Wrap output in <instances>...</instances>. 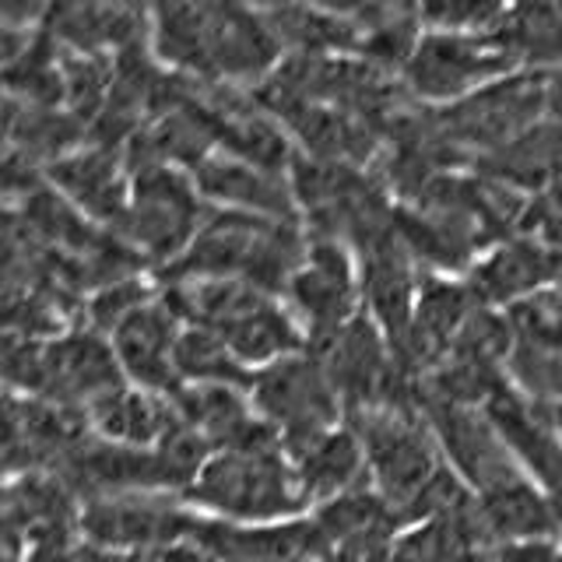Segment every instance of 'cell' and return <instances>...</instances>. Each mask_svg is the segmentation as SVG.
<instances>
[{"mask_svg":"<svg viewBox=\"0 0 562 562\" xmlns=\"http://www.w3.org/2000/svg\"><path fill=\"white\" fill-rule=\"evenodd\" d=\"M345 426L359 436V443L366 450L369 479H373L376 492L397 514L447 464L422 404L362 408L345 415Z\"/></svg>","mask_w":562,"mask_h":562,"instance_id":"obj_2","label":"cell"},{"mask_svg":"<svg viewBox=\"0 0 562 562\" xmlns=\"http://www.w3.org/2000/svg\"><path fill=\"white\" fill-rule=\"evenodd\" d=\"M479 514L492 549L514 541H562L555 509L531 479H520L506 488L488 492V496H479Z\"/></svg>","mask_w":562,"mask_h":562,"instance_id":"obj_17","label":"cell"},{"mask_svg":"<svg viewBox=\"0 0 562 562\" xmlns=\"http://www.w3.org/2000/svg\"><path fill=\"white\" fill-rule=\"evenodd\" d=\"M492 35L520 67H531L538 75H549L555 64H562V8H506Z\"/></svg>","mask_w":562,"mask_h":562,"instance_id":"obj_18","label":"cell"},{"mask_svg":"<svg viewBox=\"0 0 562 562\" xmlns=\"http://www.w3.org/2000/svg\"><path fill=\"white\" fill-rule=\"evenodd\" d=\"M183 499L228 524H281L303 517L306 499L285 447L222 450L201 468Z\"/></svg>","mask_w":562,"mask_h":562,"instance_id":"obj_1","label":"cell"},{"mask_svg":"<svg viewBox=\"0 0 562 562\" xmlns=\"http://www.w3.org/2000/svg\"><path fill=\"white\" fill-rule=\"evenodd\" d=\"M176 492H120L81 503L78 531L105 552H162L193 535L201 514Z\"/></svg>","mask_w":562,"mask_h":562,"instance_id":"obj_6","label":"cell"},{"mask_svg":"<svg viewBox=\"0 0 562 562\" xmlns=\"http://www.w3.org/2000/svg\"><path fill=\"white\" fill-rule=\"evenodd\" d=\"M506 313L509 330H514L517 345H531V348H549L562 351V299L559 285L544 289L531 299H520Z\"/></svg>","mask_w":562,"mask_h":562,"instance_id":"obj_21","label":"cell"},{"mask_svg":"<svg viewBox=\"0 0 562 562\" xmlns=\"http://www.w3.org/2000/svg\"><path fill=\"white\" fill-rule=\"evenodd\" d=\"M88 422H92V432L110 443L151 450L180 426V412L172 397L123 383L120 391L99 397L88 408Z\"/></svg>","mask_w":562,"mask_h":562,"instance_id":"obj_15","label":"cell"},{"mask_svg":"<svg viewBox=\"0 0 562 562\" xmlns=\"http://www.w3.org/2000/svg\"><path fill=\"white\" fill-rule=\"evenodd\" d=\"M418 401L439 439V450H443L447 464L461 474V482L474 496H488V492L527 479V471L520 468L514 450L499 436L496 422L482 408H461V404H443L429 397Z\"/></svg>","mask_w":562,"mask_h":562,"instance_id":"obj_7","label":"cell"},{"mask_svg":"<svg viewBox=\"0 0 562 562\" xmlns=\"http://www.w3.org/2000/svg\"><path fill=\"white\" fill-rule=\"evenodd\" d=\"M544 120L562 131V67L544 75Z\"/></svg>","mask_w":562,"mask_h":562,"instance_id":"obj_23","label":"cell"},{"mask_svg":"<svg viewBox=\"0 0 562 562\" xmlns=\"http://www.w3.org/2000/svg\"><path fill=\"white\" fill-rule=\"evenodd\" d=\"M162 295V289L158 285H148L145 278H127V281H116V285L102 289L95 295H88L85 303V327L95 330V334H110L127 321V316H134L137 310H145L148 303H155V299Z\"/></svg>","mask_w":562,"mask_h":562,"instance_id":"obj_22","label":"cell"},{"mask_svg":"<svg viewBox=\"0 0 562 562\" xmlns=\"http://www.w3.org/2000/svg\"><path fill=\"white\" fill-rule=\"evenodd\" d=\"M295 464V479L303 488L306 506H324L330 499L345 496V492L369 485V464H366V450L359 443V436L348 426L327 432L321 443H313Z\"/></svg>","mask_w":562,"mask_h":562,"instance_id":"obj_16","label":"cell"},{"mask_svg":"<svg viewBox=\"0 0 562 562\" xmlns=\"http://www.w3.org/2000/svg\"><path fill=\"white\" fill-rule=\"evenodd\" d=\"M474 562H488V555H485V552H482V555H479V559H474Z\"/></svg>","mask_w":562,"mask_h":562,"instance_id":"obj_24","label":"cell"},{"mask_svg":"<svg viewBox=\"0 0 562 562\" xmlns=\"http://www.w3.org/2000/svg\"><path fill=\"white\" fill-rule=\"evenodd\" d=\"M559 562H562V559H559Z\"/></svg>","mask_w":562,"mask_h":562,"instance_id":"obj_25","label":"cell"},{"mask_svg":"<svg viewBox=\"0 0 562 562\" xmlns=\"http://www.w3.org/2000/svg\"><path fill=\"white\" fill-rule=\"evenodd\" d=\"M46 183L110 233L131 207V172L127 155L120 148L85 145L75 155L53 162L46 169Z\"/></svg>","mask_w":562,"mask_h":562,"instance_id":"obj_11","label":"cell"},{"mask_svg":"<svg viewBox=\"0 0 562 562\" xmlns=\"http://www.w3.org/2000/svg\"><path fill=\"white\" fill-rule=\"evenodd\" d=\"M190 176L211 207L246 211V215H260V218H274V222H303L289 176H281V172L257 169V166L243 162V158L218 148Z\"/></svg>","mask_w":562,"mask_h":562,"instance_id":"obj_12","label":"cell"},{"mask_svg":"<svg viewBox=\"0 0 562 562\" xmlns=\"http://www.w3.org/2000/svg\"><path fill=\"white\" fill-rule=\"evenodd\" d=\"M176 376L187 386H239L250 391L254 386V369H246L228 345L215 330L204 327H183L180 341H176Z\"/></svg>","mask_w":562,"mask_h":562,"instance_id":"obj_19","label":"cell"},{"mask_svg":"<svg viewBox=\"0 0 562 562\" xmlns=\"http://www.w3.org/2000/svg\"><path fill=\"white\" fill-rule=\"evenodd\" d=\"M211 204L193 176L172 166H145L131 172V207L113 233L151 263V274L187 254L201 233Z\"/></svg>","mask_w":562,"mask_h":562,"instance_id":"obj_3","label":"cell"},{"mask_svg":"<svg viewBox=\"0 0 562 562\" xmlns=\"http://www.w3.org/2000/svg\"><path fill=\"white\" fill-rule=\"evenodd\" d=\"M180 316H176L166 299L158 295L155 303H148L145 310H137L134 316H127L113 334V351L123 366V376L127 383H137L140 391L151 394H176L180 391V376H176V341H180Z\"/></svg>","mask_w":562,"mask_h":562,"instance_id":"obj_13","label":"cell"},{"mask_svg":"<svg viewBox=\"0 0 562 562\" xmlns=\"http://www.w3.org/2000/svg\"><path fill=\"white\" fill-rule=\"evenodd\" d=\"M356 257H359V281H362V310L373 316V324L383 330L386 345L394 348L412 330L422 268L408 246H404V239L397 236V228L383 233Z\"/></svg>","mask_w":562,"mask_h":562,"instance_id":"obj_9","label":"cell"},{"mask_svg":"<svg viewBox=\"0 0 562 562\" xmlns=\"http://www.w3.org/2000/svg\"><path fill=\"white\" fill-rule=\"evenodd\" d=\"M517 67L492 32H426L404 70V88L422 105H453L509 78Z\"/></svg>","mask_w":562,"mask_h":562,"instance_id":"obj_5","label":"cell"},{"mask_svg":"<svg viewBox=\"0 0 562 562\" xmlns=\"http://www.w3.org/2000/svg\"><path fill=\"white\" fill-rule=\"evenodd\" d=\"M474 295L488 310H509L520 299H531L562 281V250L544 246L535 236H509L479 257V263L464 274Z\"/></svg>","mask_w":562,"mask_h":562,"instance_id":"obj_10","label":"cell"},{"mask_svg":"<svg viewBox=\"0 0 562 562\" xmlns=\"http://www.w3.org/2000/svg\"><path fill=\"white\" fill-rule=\"evenodd\" d=\"M285 306L303 324L310 341L338 334L348 321L362 313V281L359 260L334 239L310 236V257L285 289Z\"/></svg>","mask_w":562,"mask_h":562,"instance_id":"obj_8","label":"cell"},{"mask_svg":"<svg viewBox=\"0 0 562 562\" xmlns=\"http://www.w3.org/2000/svg\"><path fill=\"white\" fill-rule=\"evenodd\" d=\"M506 376L531 404H562V351L517 345L506 362Z\"/></svg>","mask_w":562,"mask_h":562,"instance_id":"obj_20","label":"cell"},{"mask_svg":"<svg viewBox=\"0 0 562 562\" xmlns=\"http://www.w3.org/2000/svg\"><path fill=\"white\" fill-rule=\"evenodd\" d=\"M250 401L260 418L281 436L289 461H299L345 422V404L310 351L260 369L250 386Z\"/></svg>","mask_w":562,"mask_h":562,"instance_id":"obj_4","label":"cell"},{"mask_svg":"<svg viewBox=\"0 0 562 562\" xmlns=\"http://www.w3.org/2000/svg\"><path fill=\"white\" fill-rule=\"evenodd\" d=\"M43 29L70 53H120L151 40V11L123 4H60L46 11Z\"/></svg>","mask_w":562,"mask_h":562,"instance_id":"obj_14","label":"cell"}]
</instances>
